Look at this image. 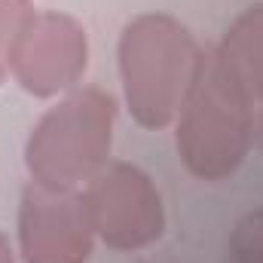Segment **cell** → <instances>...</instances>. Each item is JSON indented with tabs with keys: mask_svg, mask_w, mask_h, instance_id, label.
Returning a JSON list of instances; mask_svg holds the SVG:
<instances>
[{
	"mask_svg": "<svg viewBox=\"0 0 263 263\" xmlns=\"http://www.w3.org/2000/svg\"><path fill=\"white\" fill-rule=\"evenodd\" d=\"M233 263H263V208L248 211L230 236Z\"/></svg>",
	"mask_w": 263,
	"mask_h": 263,
	"instance_id": "ba28073f",
	"label": "cell"
},
{
	"mask_svg": "<svg viewBox=\"0 0 263 263\" xmlns=\"http://www.w3.org/2000/svg\"><path fill=\"white\" fill-rule=\"evenodd\" d=\"M217 52L251 95V101L263 104V3L248 6L230 22Z\"/></svg>",
	"mask_w": 263,
	"mask_h": 263,
	"instance_id": "52a82bcc",
	"label": "cell"
},
{
	"mask_svg": "<svg viewBox=\"0 0 263 263\" xmlns=\"http://www.w3.org/2000/svg\"><path fill=\"white\" fill-rule=\"evenodd\" d=\"M95 230L83 193L28 184L18 205V251L25 263H86Z\"/></svg>",
	"mask_w": 263,
	"mask_h": 263,
	"instance_id": "8992f818",
	"label": "cell"
},
{
	"mask_svg": "<svg viewBox=\"0 0 263 263\" xmlns=\"http://www.w3.org/2000/svg\"><path fill=\"white\" fill-rule=\"evenodd\" d=\"M83 202L95 230L114 251H141L162 239L165 205L153 178L132 162H107L86 187Z\"/></svg>",
	"mask_w": 263,
	"mask_h": 263,
	"instance_id": "277c9868",
	"label": "cell"
},
{
	"mask_svg": "<svg viewBox=\"0 0 263 263\" xmlns=\"http://www.w3.org/2000/svg\"><path fill=\"white\" fill-rule=\"evenodd\" d=\"M117 101L98 86H77L52 104L28 135L25 165L34 184L52 190L86 187L114 147Z\"/></svg>",
	"mask_w": 263,
	"mask_h": 263,
	"instance_id": "3957f363",
	"label": "cell"
},
{
	"mask_svg": "<svg viewBox=\"0 0 263 263\" xmlns=\"http://www.w3.org/2000/svg\"><path fill=\"white\" fill-rule=\"evenodd\" d=\"M89 67V34L86 28L65 12H37L22 25L9 77L34 98L67 95L80 86Z\"/></svg>",
	"mask_w": 263,
	"mask_h": 263,
	"instance_id": "5b68a950",
	"label": "cell"
},
{
	"mask_svg": "<svg viewBox=\"0 0 263 263\" xmlns=\"http://www.w3.org/2000/svg\"><path fill=\"white\" fill-rule=\"evenodd\" d=\"M0 263H15V254H12V248H9V239L0 233Z\"/></svg>",
	"mask_w": 263,
	"mask_h": 263,
	"instance_id": "30bf717a",
	"label": "cell"
},
{
	"mask_svg": "<svg viewBox=\"0 0 263 263\" xmlns=\"http://www.w3.org/2000/svg\"><path fill=\"white\" fill-rule=\"evenodd\" d=\"M254 126V101L217 46L199 49L175 117V144L184 168L199 181H227L245 162Z\"/></svg>",
	"mask_w": 263,
	"mask_h": 263,
	"instance_id": "6da1fadb",
	"label": "cell"
},
{
	"mask_svg": "<svg viewBox=\"0 0 263 263\" xmlns=\"http://www.w3.org/2000/svg\"><path fill=\"white\" fill-rule=\"evenodd\" d=\"M34 15L31 0H0V83L9 77V59L22 25Z\"/></svg>",
	"mask_w": 263,
	"mask_h": 263,
	"instance_id": "9c48e42d",
	"label": "cell"
},
{
	"mask_svg": "<svg viewBox=\"0 0 263 263\" xmlns=\"http://www.w3.org/2000/svg\"><path fill=\"white\" fill-rule=\"evenodd\" d=\"M117 59L132 120L144 129L172 126L199 59L190 28L168 12H141L123 28Z\"/></svg>",
	"mask_w": 263,
	"mask_h": 263,
	"instance_id": "7a4b0ae2",
	"label": "cell"
},
{
	"mask_svg": "<svg viewBox=\"0 0 263 263\" xmlns=\"http://www.w3.org/2000/svg\"><path fill=\"white\" fill-rule=\"evenodd\" d=\"M260 135H263V117H260Z\"/></svg>",
	"mask_w": 263,
	"mask_h": 263,
	"instance_id": "8fae6325",
	"label": "cell"
}]
</instances>
